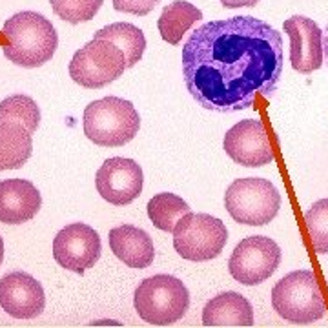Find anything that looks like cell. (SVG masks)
<instances>
[{
	"label": "cell",
	"mask_w": 328,
	"mask_h": 328,
	"mask_svg": "<svg viewBox=\"0 0 328 328\" xmlns=\"http://www.w3.org/2000/svg\"><path fill=\"white\" fill-rule=\"evenodd\" d=\"M283 38L255 17H232L199 26L182 46L186 90L217 113L248 109L270 99L283 73Z\"/></svg>",
	"instance_id": "obj_1"
},
{
	"label": "cell",
	"mask_w": 328,
	"mask_h": 328,
	"mask_svg": "<svg viewBox=\"0 0 328 328\" xmlns=\"http://www.w3.org/2000/svg\"><path fill=\"white\" fill-rule=\"evenodd\" d=\"M7 38L4 57L20 68H40L53 59L59 48V35L48 18L36 11H20L2 26Z\"/></svg>",
	"instance_id": "obj_2"
},
{
	"label": "cell",
	"mask_w": 328,
	"mask_h": 328,
	"mask_svg": "<svg viewBox=\"0 0 328 328\" xmlns=\"http://www.w3.org/2000/svg\"><path fill=\"white\" fill-rule=\"evenodd\" d=\"M141 117L130 101L104 97L84 109V135L102 148H119L135 139Z\"/></svg>",
	"instance_id": "obj_3"
},
{
	"label": "cell",
	"mask_w": 328,
	"mask_h": 328,
	"mask_svg": "<svg viewBox=\"0 0 328 328\" xmlns=\"http://www.w3.org/2000/svg\"><path fill=\"white\" fill-rule=\"evenodd\" d=\"M272 306L292 325H312L327 314L319 279L312 270H295L272 288Z\"/></svg>",
	"instance_id": "obj_4"
},
{
	"label": "cell",
	"mask_w": 328,
	"mask_h": 328,
	"mask_svg": "<svg viewBox=\"0 0 328 328\" xmlns=\"http://www.w3.org/2000/svg\"><path fill=\"white\" fill-rule=\"evenodd\" d=\"M133 306L148 325L166 327L181 321L190 306V292L181 279L159 274L141 281L135 288Z\"/></svg>",
	"instance_id": "obj_5"
},
{
	"label": "cell",
	"mask_w": 328,
	"mask_h": 328,
	"mask_svg": "<svg viewBox=\"0 0 328 328\" xmlns=\"http://www.w3.org/2000/svg\"><path fill=\"white\" fill-rule=\"evenodd\" d=\"M224 208L239 224L264 226L279 214L281 193L268 179H235L226 188Z\"/></svg>",
	"instance_id": "obj_6"
},
{
	"label": "cell",
	"mask_w": 328,
	"mask_h": 328,
	"mask_svg": "<svg viewBox=\"0 0 328 328\" xmlns=\"http://www.w3.org/2000/svg\"><path fill=\"white\" fill-rule=\"evenodd\" d=\"M228 243L226 224L208 214H186L173 230V248L182 259L203 262L221 255Z\"/></svg>",
	"instance_id": "obj_7"
},
{
	"label": "cell",
	"mask_w": 328,
	"mask_h": 328,
	"mask_svg": "<svg viewBox=\"0 0 328 328\" xmlns=\"http://www.w3.org/2000/svg\"><path fill=\"white\" fill-rule=\"evenodd\" d=\"M126 68L124 53L113 42L93 38L73 55L70 62V77L88 90H99L122 77Z\"/></svg>",
	"instance_id": "obj_8"
},
{
	"label": "cell",
	"mask_w": 328,
	"mask_h": 328,
	"mask_svg": "<svg viewBox=\"0 0 328 328\" xmlns=\"http://www.w3.org/2000/svg\"><path fill=\"white\" fill-rule=\"evenodd\" d=\"M281 259L283 254L275 241L264 235H250L235 246L228 261V270L237 283L255 287L274 275Z\"/></svg>",
	"instance_id": "obj_9"
},
{
	"label": "cell",
	"mask_w": 328,
	"mask_h": 328,
	"mask_svg": "<svg viewBox=\"0 0 328 328\" xmlns=\"http://www.w3.org/2000/svg\"><path fill=\"white\" fill-rule=\"evenodd\" d=\"M101 237L95 228L84 222H72L53 239V257L62 268L82 275L101 259Z\"/></svg>",
	"instance_id": "obj_10"
},
{
	"label": "cell",
	"mask_w": 328,
	"mask_h": 328,
	"mask_svg": "<svg viewBox=\"0 0 328 328\" xmlns=\"http://www.w3.org/2000/svg\"><path fill=\"white\" fill-rule=\"evenodd\" d=\"M222 148L233 162L245 168H261L274 161V149L262 120L245 119L224 135Z\"/></svg>",
	"instance_id": "obj_11"
},
{
	"label": "cell",
	"mask_w": 328,
	"mask_h": 328,
	"mask_svg": "<svg viewBox=\"0 0 328 328\" xmlns=\"http://www.w3.org/2000/svg\"><path fill=\"white\" fill-rule=\"evenodd\" d=\"M143 168L133 159L111 157L104 161L95 175L97 191L113 206H126L143 193Z\"/></svg>",
	"instance_id": "obj_12"
},
{
	"label": "cell",
	"mask_w": 328,
	"mask_h": 328,
	"mask_svg": "<svg viewBox=\"0 0 328 328\" xmlns=\"http://www.w3.org/2000/svg\"><path fill=\"white\" fill-rule=\"evenodd\" d=\"M283 30L290 36V62L295 72L308 75L325 64L323 30L308 17L293 15L283 22Z\"/></svg>",
	"instance_id": "obj_13"
},
{
	"label": "cell",
	"mask_w": 328,
	"mask_h": 328,
	"mask_svg": "<svg viewBox=\"0 0 328 328\" xmlns=\"http://www.w3.org/2000/svg\"><path fill=\"white\" fill-rule=\"evenodd\" d=\"M0 306L15 319H35L46 306L44 288L26 272L6 274L0 279Z\"/></svg>",
	"instance_id": "obj_14"
},
{
	"label": "cell",
	"mask_w": 328,
	"mask_h": 328,
	"mask_svg": "<svg viewBox=\"0 0 328 328\" xmlns=\"http://www.w3.org/2000/svg\"><path fill=\"white\" fill-rule=\"evenodd\" d=\"M40 206V191L33 182L26 179H7L0 182V222H28L38 214Z\"/></svg>",
	"instance_id": "obj_15"
},
{
	"label": "cell",
	"mask_w": 328,
	"mask_h": 328,
	"mask_svg": "<svg viewBox=\"0 0 328 328\" xmlns=\"http://www.w3.org/2000/svg\"><path fill=\"white\" fill-rule=\"evenodd\" d=\"M108 243L113 255L130 268H148L155 259V246L151 237L143 228L133 224H120L111 228Z\"/></svg>",
	"instance_id": "obj_16"
},
{
	"label": "cell",
	"mask_w": 328,
	"mask_h": 328,
	"mask_svg": "<svg viewBox=\"0 0 328 328\" xmlns=\"http://www.w3.org/2000/svg\"><path fill=\"white\" fill-rule=\"evenodd\" d=\"M255 323L250 301L237 292H222L203 310L204 327H252Z\"/></svg>",
	"instance_id": "obj_17"
},
{
	"label": "cell",
	"mask_w": 328,
	"mask_h": 328,
	"mask_svg": "<svg viewBox=\"0 0 328 328\" xmlns=\"http://www.w3.org/2000/svg\"><path fill=\"white\" fill-rule=\"evenodd\" d=\"M203 18V11L186 0H175L162 9L157 20V28L162 40L172 46H179L182 36Z\"/></svg>",
	"instance_id": "obj_18"
},
{
	"label": "cell",
	"mask_w": 328,
	"mask_h": 328,
	"mask_svg": "<svg viewBox=\"0 0 328 328\" xmlns=\"http://www.w3.org/2000/svg\"><path fill=\"white\" fill-rule=\"evenodd\" d=\"M33 133L15 122L0 124V172L18 170L28 162L33 151Z\"/></svg>",
	"instance_id": "obj_19"
},
{
	"label": "cell",
	"mask_w": 328,
	"mask_h": 328,
	"mask_svg": "<svg viewBox=\"0 0 328 328\" xmlns=\"http://www.w3.org/2000/svg\"><path fill=\"white\" fill-rule=\"evenodd\" d=\"M93 38H104V40L113 42L124 53L126 68H133L137 62H141L144 49H146V36H144L143 30L130 22H115V24L104 26L102 30L97 31Z\"/></svg>",
	"instance_id": "obj_20"
},
{
	"label": "cell",
	"mask_w": 328,
	"mask_h": 328,
	"mask_svg": "<svg viewBox=\"0 0 328 328\" xmlns=\"http://www.w3.org/2000/svg\"><path fill=\"white\" fill-rule=\"evenodd\" d=\"M190 214V206L182 197L175 193H157L149 199L148 203V217L153 222V226L159 228L161 232L173 233L177 222Z\"/></svg>",
	"instance_id": "obj_21"
},
{
	"label": "cell",
	"mask_w": 328,
	"mask_h": 328,
	"mask_svg": "<svg viewBox=\"0 0 328 328\" xmlns=\"http://www.w3.org/2000/svg\"><path fill=\"white\" fill-rule=\"evenodd\" d=\"M15 122L24 126L30 133H35L40 124V109L36 102L28 95H11L0 102V124Z\"/></svg>",
	"instance_id": "obj_22"
},
{
	"label": "cell",
	"mask_w": 328,
	"mask_h": 328,
	"mask_svg": "<svg viewBox=\"0 0 328 328\" xmlns=\"http://www.w3.org/2000/svg\"><path fill=\"white\" fill-rule=\"evenodd\" d=\"M304 226L308 235V245L319 255L328 254V199H321L306 210Z\"/></svg>",
	"instance_id": "obj_23"
},
{
	"label": "cell",
	"mask_w": 328,
	"mask_h": 328,
	"mask_svg": "<svg viewBox=\"0 0 328 328\" xmlns=\"http://www.w3.org/2000/svg\"><path fill=\"white\" fill-rule=\"evenodd\" d=\"M49 2L55 15L70 24L93 20L102 6V0H49Z\"/></svg>",
	"instance_id": "obj_24"
},
{
	"label": "cell",
	"mask_w": 328,
	"mask_h": 328,
	"mask_svg": "<svg viewBox=\"0 0 328 328\" xmlns=\"http://www.w3.org/2000/svg\"><path fill=\"white\" fill-rule=\"evenodd\" d=\"M159 2L161 0H113V7L120 13H131V15L144 17L149 11H153V7Z\"/></svg>",
	"instance_id": "obj_25"
},
{
	"label": "cell",
	"mask_w": 328,
	"mask_h": 328,
	"mask_svg": "<svg viewBox=\"0 0 328 328\" xmlns=\"http://www.w3.org/2000/svg\"><path fill=\"white\" fill-rule=\"evenodd\" d=\"M222 7L226 9H239V7H254L259 0H221Z\"/></svg>",
	"instance_id": "obj_26"
},
{
	"label": "cell",
	"mask_w": 328,
	"mask_h": 328,
	"mask_svg": "<svg viewBox=\"0 0 328 328\" xmlns=\"http://www.w3.org/2000/svg\"><path fill=\"white\" fill-rule=\"evenodd\" d=\"M323 51H325V64L328 66V22L323 30Z\"/></svg>",
	"instance_id": "obj_27"
},
{
	"label": "cell",
	"mask_w": 328,
	"mask_h": 328,
	"mask_svg": "<svg viewBox=\"0 0 328 328\" xmlns=\"http://www.w3.org/2000/svg\"><path fill=\"white\" fill-rule=\"evenodd\" d=\"M2 261H4V241L0 237V264H2Z\"/></svg>",
	"instance_id": "obj_28"
}]
</instances>
